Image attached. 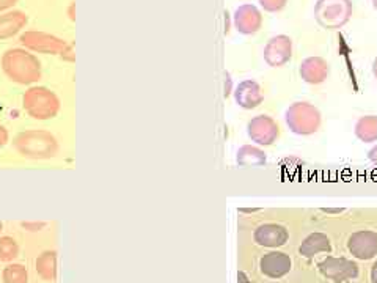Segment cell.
I'll return each instance as SVG.
<instances>
[{
    "label": "cell",
    "instance_id": "11",
    "mask_svg": "<svg viewBox=\"0 0 377 283\" xmlns=\"http://www.w3.org/2000/svg\"><path fill=\"white\" fill-rule=\"evenodd\" d=\"M347 249L359 260L374 258L377 255V233L369 230L355 232L347 241Z\"/></svg>",
    "mask_w": 377,
    "mask_h": 283
},
{
    "label": "cell",
    "instance_id": "22",
    "mask_svg": "<svg viewBox=\"0 0 377 283\" xmlns=\"http://www.w3.org/2000/svg\"><path fill=\"white\" fill-rule=\"evenodd\" d=\"M19 253L18 242L10 236L0 238V261H13Z\"/></svg>",
    "mask_w": 377,
    "mask_h": 283
},
{
    "label": "cell",
    "instance_id": "17",
    "mask_svg": "<svg viewBox=\"0 0 377 283\" xmlns=\"http://www.w3.org/2000/svg\"><path fill=\"white\" fill-rule=\"evenodd\" d=\"M330 251H332V246H330V239L324 233H312L307 236L299 247L300 255H304L307 258H312L318 253H328Z\"/></svg>",
    "mask_w": 377,
    "mask_h": 283
},
{
    "label": "cell",
    "instance_id": "34",
    "mask_svg": "<svg viewBox=\"0 0 377 283\" xmlns=\"http://www.w3.org/2000/svg\"><path fill=\"white\" fill-rule=\"evenodd\" d=\"M373 6L377 10V0H373Z\"/></svg>",
    "mask_w": 377,
    "mask_h": 283
},
{
    "label": "cell",
    "instance_id": "16",
    "mask_svg": "<svg viewBox=\"0 0 377 283\" xmlns=\"http://www.w3.org/2000/svg\"><path fill=\"white\" fill-rule=\"evenodd\" d=\"M27 21L29 19H27L25 13L19 10H11L0 15V42L15 37L27 25Z\"/></svg>",
    "mask_w": 377,
    "mask_h": 283
},
{
    "label": "cell",
    "instance_id": "30",
    "mask_svg": "<svg viewBox=\"0 0 377 283\" xmlns=\"http://www.w3.org/2000/svg\"><path fill=\"white\" fill-rule=\"evenodd\" d=\"M371 280H373V283H377V261L371 268Z\"/></svg>",
    "mask_w": 377,
    "mask_h": 283
},
{
    "label": "cell",
    "instance_id": "10",
    "mask_svg": "<svg viewBox=\"0 0 377 283\" xmlns=\"http://www.w3.org/2000/svg\"><path fill=\"white\" fill-rule=\"evenodd\" d=\"M233 24L236 30L242 35H255L262 25V15L258 6L244 4L236 8L233 15Z\"/></svg>",
    "mask_w": 377,
    "mask_h": 283
},
{
    "label": "cell",
    "instance_id": "28",
    "mask_svg": "<svg viewBox=\"0 0 377 283\" xmlns=\"http://www.w3.org/2000/svg\"><path fill=\"white\" fill-rule=\"evenodd\" d=\"M16 2H18V0H0V10H8Z\"/></svg>",
    "mask_w": 377,
    "mask_h": 283
},
{
    "label": "cell",
    "instance_id": "5",
    "mask_svg": "<svg viewBox=\"0 0 377 283\" xmlns=\"http://www.w3.org/2000/svg\"><path fill=\"white\" fill-rule=\"evenodd\" d=\"M285 120L289 130L298 136H312L318 132L322 118L321 112L316 106L307 103V101H298L288 107Z\"/></svg>",
    "mask_w": 377,
    "mask_h": 283
},
{
    "label": "cell",
    "instance_id": "35",
    "mask_svg": "<svg viewBox=\"0 0 377 283\" xmlns=\"http://www.w3.org/2000/svg\"><path fill=\"white\" fill-rule=\"evenodd\" d=\"M2 228H4V224H2V222H0V232H2Z\"/></svg>",
    "mask_w": 377,
    "mask_h": 283
},
{
    "label": "cell",
    "instance_id": "19",
    "mask_svg": "<svg viewBox=\"0 0 377 283\" xmlns=\"http://www.w3.org/2000/svg\"><path fill=\"white\" fill-rule=\"evenodd\" d=\"M37 272L39 277L47 282L56 280L57 277V252L46 251L37 258Z\"/></svg>",
    "mask_w": 377,
    "mask_h": 283
},
{
    "label": "cell",
    "instance_id": "6",
    "mask_svg": "<svg viewBox=\"0 0 377 283\" xmlns=\"http://www.w3.org/2000/svg\"><path fill=\"white\" fill-rule=\"evenodd\" d=\"M19 42L23 43L25 49L39 52V54H51V56H57V54H62L68 43L65 39L58 38L56 35H51V33L46 32H38V30H29L24 32Z\"/></svg>",
    "mask_w": 377,
    "mask_h": 283
},
{
    "label": "cell",
    "instance_id": "24",
    "mask_svg": "<svg viewBox=\"0 0 377 283\" xmlns=\"http://www.w3.org/2000/svg\"><path fill=\"white\" fill-rule=\"evenodd\" d=\"M60 57H62L65 62H76V51H74V44H68L65 47V49L62 51V54H60Z\"/></svg>",
    "mask_w": 377,
    "mask_h": 283
},
{
    "label": "cell",
    "instance_id": "9",
    "mask_svg": "<svg viewBox=\"0 0 377 283\" xmlns=\"http://www.w3.org/2000/svg\"><path fill=\"white\" fill-rule=\"evenodd\" d=\"M293 57V39L288 35H275L264 46V62L272 68H281Z\"/></svg>",
    "mask_w": 377,
    "mask_h": 283
},
{
    "label": "cell",
    "instance_id": "15",
    "mask_svg": "<svg viewBox=\"0 0 377 283\" xmlns=\"http://www.w3.org/2000/svg\"><path fill=\"white\" fill-rule=\"evenodd\" d=\"M255 241L262 247H281L288 241V230L279 224H264L255 230Z\"/></svg>",
    "mask_w": 377,
    "mask_h": 283
},
{
    "label": "cell",
    "instance_id": "23",
    "mask_svg": "<svg viewBox=\"0 0 377 283\" xmlns=\"http://www.w3.org/2000/svg\"><path fill=\"white\" fill-rule=\"evenodd\" d=\"M288 0H260L261 8L267 13H279L285 8Z\"/></svg>",
    "mask_w": 377,
    "mask_h": 283
},
{
    "label": "cell",
    "instance_id": "20",
    "mask_svg": "<svg viewBox=\"0 0 377 283\" xmlns=\"http://www.w3.org/2000/svg\"><path fill=\"white\" fill-rule=\"evenodd\" d=\"M238 164L242 167H258L266 164V153L258 146L244 145L238 151Z\"/></svg>",
    "mask_w": 377,
    "mask_h": 283
},
{
    "label": "cell",
    "instance_id": "31",
    "mask_svg": "<svg viewBox=\"0 0 377 283\" xmlns=\"http://www.w3.org/2000/svg\"><path fill=\"white\" fill-rule=\"evenodd\" d=\"M74 8H76V4H71L70 5V10H68V15H70L71 21H74V19H76V16H74Z\"/></svg>",
    "mask_w": 377,
    "mask_h": 283
},
{
    "label": "cell",
    "instance_id": "33",
    "mask_svg": "<svg viewBox=\"0 0 377 283\" xmlns=\"http://www.w3.org/2000/svg\"><path fill=\"white\" fill-rule=\"evenodd\" d=\"M373 74H374V77L377 79V57L374 58V62H373Z\"/></svg>",
    "mask_w": 377,
    "mask_h": 283
},
{
    "label": "cell",
    "instance_id": "27",
    "mask_svg": "<svg viewBox=\"0 0 377 283\" xmlns=\"http://www.w3.org/2000/svg\"><path fill=\"white\" fill-rule=\"evenodd\" d=\"M225 98H228L231 94L233 89H231V77H230V74H225Z\"/></svg>",
    "mask_w": 377,
    "mask_h": 283
},
{
    "label": "cell",
    "instance_id": "29",
    "mask_svg": "<svg viewBox=\"0 0 377 283\" xmlns=\"http://www.w3.org/2000/svg\"><path fill=\"white\" fill-rule=\"evenodd\" d=\"M368 158H369V161H371L373 164L377 165V145L371 148V151L368 153Z\"/></svg>",
    "mask_w": 377,
    "mask_h": 283
},
{
    "label": "cell",
    "instance_id": "32",
    "mask_svg": "<svg viewBox=\"0 0 377 283\" xmlns=\"http://www.w3.org/2000/svg\"><path fill=\"white\" fill-rule=\"evenodd\" d=\"M238 279H239V283H250V282H248L247 275H245L244 272H239V274H238Z\"/></svg>",
    "mask_w": 377,
    "mask_h": 283
},
{
    "label": "cell",
    "instance_id": "13",
    "mask_svg": "<svg viewBox=\"0 0 377 283\" xmlns=\"http://www.w3.org/2000/svg\"><path fill=\"white\" fill-rule=\"evenodd\" d=\"M234 99L236 104L242 107V109L252 111L261 106L262 99H264V94H262L261 85L257 80L247 79L242 80V82L234 89Z\"/></svg>",
    "mask_w": 377,
    "mask_h": 283
},
{
    "label": "cell",
    "instance_id": "12",
    "mask_svg": "<svg viewBox=\"0 0 377 283\" xmlns=\"http://www.w3.org/2000/svg\"><path fill=\"white\" fill-rule=\"evenodd\" d=\"M299 74L304 82L309 85H321L324 84L328 77L330 65L327 60L322 57H308L300 63Z\"/></svg>",
    "mask_w": 377,
    "mask_h": 283
},
{
    "label": "cell",
    "instance_id": "21",
    "mask_svg": "<svg viewBox=\"0 0 377 283\" xmlns=\"http://www.w3.org/2000/svg\"><path fill=\"white\" fill-rule=\"evenodd\" d=\"M2 279L5 283H27L29 280V274L23 265H8L2 272Z\"/></svg>",
    "mask_w": 377,
    "mask_h": 283
},
{
    "label": "cell",
    "instance_id": "14",
    "mask_svg": "<svg viewBox=\"0 0 377 283\" xmlns=\"http://www.w3.org/2000/svg\"><path fill=\"white\" fill-rule=\"evenodd\" d=\"M293 261L283 252H269L260 261L261 272L269 279H280L291 271Z\"/></svg>",
    "mask_w": 377,
    "mask_h": 283
},
{
    "label": "cell",
    "instance_id": "18",
    "mask_svg": "<svg viewBox=\"0 0 377 283\" xmlns=\"http://www.w3.org/2000/svg\"><path fill=\"white\" fill-rule=\"evenodd\" d=\"M355 136L363 144L377 142V115H365L357 120Z\"/></svg>",
    "mask_w": 377,
    "mask_h": 283
},
{
    "label": "cell",
    "instance_id": "26",
    "mask_svg": "<svg viewBox=\"0 0 377 283\" xmlns=\"http://www.w3.org/2000/svg\"><path fill=\"white\" fill-rule=\"evenodd\" d=\"M46 224H29V222H24L23 227L27 228V230H30V232H38V230H41V228L44 227Z\"/></svg>",
    "mask_w": 377,
    "mask_h": 283
},
{
    "label": "cell",
    "instance_id": "3",
    "mask_svg": "<svg viewBox=\"0 0 377 283\" xmlns=\"http://www.w3.org/2000/svg\"><path fill=\"white\" fill-rule=\"evenodd\" d=\"M23 107L27 112V115L32 117L33 120H51L57 117L60 112V98L47 87H30L29 90L24 93L23 96Z\"/></svg>",
    "mask_w": 377,
    "mask_h": 283
},
{
    "label": "cell",
    "instance_id": "25",
    "mask_svg": "<svg viewBox=\"0 0 377 283\" xmlns=\"http://www.w3.org/2000/svg\"><path fill=\"white\" fill-rule=\"evenodd\" d=\"M8 140H10L8 130L0 123V148H4L6 144H8Z\"/></svg>",
    "mask_w": 377,
    "mask_h": 283
},
{
    "label": "cell",
    "instance_id": "8",
    "mask_svg": "<svg viewBox=\"0 0 377 283\" xmlns=\"http://www.w3.org/2000/svg\"><path fill=\"white\" fill-rule=\"evenodd\" d=\"M319 272L324 275L326 279L333 282H346L352 280L359 275V266L357 263L347 260V258H336V257H327L322 260L319 265Z\"/></svg>",
    "mask_w": 377,
    "mask_h": 283
},
{
    "label": "cell",
    "instance_id": "1",
    "mask_svg": "<svg viewBox=\"0 0 377 283\" xmlns=\"http://www.w3.org/2000/svg\"><path fill=\"white\" fill-rule=\"evenodd\" d=\"M2 70L6 77L19 85H32L41 79V63L25 49H8L2 57Z\"/></svg>",
    "mask_w": 377,
    "mask_h": 283
},
{
    "label": "cell",
    "instance_id": "2",
    "mask_svg": "<svg viewBox=\"0 0 377 283\" xmlns=\"http://www.w3.org/2000/svg\"><path fill=\"white\" fill-rule=\"evenodd\" d=\"M13 146L23 158L33 161L52 159L58 153L56 136L46 130H27L19 132L13 140Z\"/></svg>",
    "mask_w": 377,
    "mask_h": 283
},
{
    "label": "cell",
    "instance_id": "7",
    "mask_svg": "<svg viewBox=\"0 0 377 283\" xmlns=\"http://www.w3.org/2000/svg\"><path fill=\"white\" fill-rule=\"evenodd\" d=\"M247 134L255 144L271 146L280 137V127L272 117L257 115L247 123Z\"/></svg>",
    "mask_w": 377,
    "mask_h": 283
},
{
    "label": "cell",
    "instance_id": "4",
    "mask_svg": "<svg viewBox=\"0 0 377 283\" xmlns=\"http://www.w3.org/2000/svg\"><path fill=\"white\" fill-rule=\"evenodd\" d=\"M352 0H318L314 5V19L324 30H340L351 21Z\"/></svg>",
    "mask_w": 377,
    "mask_h": 283
}]
</instances>
